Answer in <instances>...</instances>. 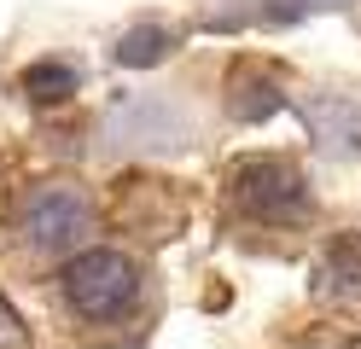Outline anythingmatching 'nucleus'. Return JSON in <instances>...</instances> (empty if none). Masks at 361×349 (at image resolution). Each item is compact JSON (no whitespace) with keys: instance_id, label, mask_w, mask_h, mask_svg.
I'll use <instances>...</instances> for the list:
<instances>
[{"instance_id":"obj_1","label":"nucleus","mask_w":361,"mask_h":349,"mask_svg":"<svg viewBox=\"0 0 361 349\" xmlns=\"http://www.w3.org/2000/svg\"><path fill=\"white\" fill-rule=\"evenodd\" d=\"M64 302L82 320H123L134 302H140V268L128 262L123 250H82L71 268H64Z\"/></svg>"},{"instance_id":"obj_2","label":"nucleus","mask_w":361,"mask_h":349,"mask_svg":"<svg viewBox=\"0 0 361 349\" xmlns=\"http://www.w3.org/2000/svg\"><path fill=\"white\" fill-rule=\"evenodd\" d=\"M233 204L245 209V216H257V221H303L314 198H309V180L303 169L291 157H245L239 169H233Z\"/></svg>"},{"instance_id":"obj_3","label":"nucleus","mask_w":361,"mask_h":349,"mask_svg":"<svg viewBox=\"0 0 361 349\" xmlns=\"http://www.w3.org/2000/svg\"><path fill=\"white\" fill-rule=\"evenodd\" d=\"M99 209H94V192L76 180H47L18 204V233L35 245V250H64L76 245L82 233H94Z\"/></svg>"},{"instance_id":"obj_4","label":"nucleus","mask_w":361,"mask_h":349,"mask_svg":"<svg viewBox=\"0 0 361 349\" xmlns=\"http://www.w3.org/2000/svg\"><path fill=\"white\" fill-rule=\"evenodd\" d=\"M303 128L326 157H355L361 152V99L344 93H314L303 105Z\"/></svg>"},{"instance_id":"obj_5","label":"nucleus","mask_w":361,"mask_h":349,"mask_svg":"<svg viewBox=\"0 0 361 349\" xmlns=\"http://www.w3.org/2000/svg\"><path fill=\"white\" fill-rule=\"evenodd\" d=\"M314 297L338 302V309H361V239L344 233V239H332L321 250V262H314Z\"/></svg>"},{"instance_id":"obj_6","label":"nucleus","mask_w":361,"mask_h":349,"mask_svg":"<svg viewBox=\"0 0 361 349\" xmlns=\"http://www.w3.org/2000/svg\"><path fill=\"white\" fill-rule=\"evenodd\" d=\"M280 105H286V93H280L274 76H262L257 64H239V70H233V82H228V111L239 116V123H268Z\"/></svg>"},{"instance_id":"obj_7","label":"nucleus","mask_w":361,"mask_h":349,"mask_svg":"<svg viewBox=\"0 0 361 349\" xmlns=\"http://www.w3.org/2000/svg\"><path fill=\"white\" fill-rule=\"evenodd\" d=\"M169 47H175V35L164 30V23H134V30L117 35L111 59H117L123 70H152V64H164V59H169Z\"/></svg>"},{"instance_id":"obj_8","label":"nucleus","mask_w":361,"mask_h":349,"mask_svg":"<svg viewBox=\"0 0 361 349\" xmlns=\"http://www.w3.org/2000/svg\"><path fill=\"white\" fill-rule=\"evenodd\" d=\"M18 87H24L30 99H41V105H59V99H71V93H76V64H64V59H35L24 76H18Z\"/></svg>"},{"instance_id":"obj_9","label":"nucleus","mask_w":361,"mask_h":349,"mask_svg":"<svg viewBox=\"0 0 361 349\" xmlns=\"http://www.w3.org/2000/svg\"><path fill=\"white\" fill-rule=\"evenodd\" d=\"M326 6H344V0H268L262 18H268V23H291V18H303V12H326Z\"/></svg>"},{"instance_id":"obj_10","label":"nucleus","mask_w":361,"mask_h":349,"mask_svg":"<svg viewBox=\"0 0 361 349\" xmlns=\"http://www.w3.org/2000/svg\"><path fill=\"white\" fill-rule=\"evenodd\" d=\"M0 349H30V332H24V320L12 314L6 297H0Z\"/></svg>"},{"instance_id":"obj_11","label":"nucleus","mask_w":361,"mask_h":349,"mask_svg":"<svg viewBox=\"0 0 361 349\" xmlns=\"http://www.w3.org/2000/svg\"><path fill=\"white\" fill-rule=\"evenodd\" d=\"M350 349H361V338H355V343H350Z\"/></svg>"}]
</instances>
